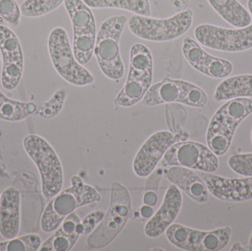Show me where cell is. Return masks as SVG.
<instances>
[{
	"mask_svg": "<svg viewBox=\"0 0 252 251\" xmlns=\"http://www.w3.org/2000/svg\"><path fill=\"white\" fill-rule=\"evenodd\" d=\"M252 113V98L240 97L226 102L215 113L207 133L208 147L217 156L226 154L238 125Z\"/></svg>",
	"mask_w": 252,
	"mask_h": 251,
	"instance_id": "6da1fadb",
	"label": "cell"
},
{
	"mask_svg": "<svg viewBox=\"0 0 252 251\" xmlns=\"http://www.w3.org/2000/svg\"><path fill=\"white\" fill-rule=\"evenodd\" d=\"M70 181L71 187L56 195L46 206L41 220V228L44 232L57 230L63 220L78 208L101 200L95 189L84 184L78 175L72 176Z\"/></svg>",
	"mask_w": 252,
	"mask_h": 251,
	"instance_id": "7a4b0ae2",
	"label": "cell"
},
{
	"mask_svg": "<svg viewBox=\"0 0 252 251\" xmlns=\"http://www.w3.org/2000/svg\"><path fill=\"white\" fill-rule=\"evenodd\" d=\"M127 22L126 16H115L103 22L99 29L94 54L99 67L107 78L121 79L125 67L121 57L120 41Z\"/></svg>",
	"mask_w": 252,
	"mask_h": 251,
	"instance_id": "3957f363",
	"label": "cell"
},
{
	"mask_svg": "<svg viewBox=\"0 0 252 251\" xmlns=\"http://www.w3.org/2000/svg\"><path fill=\"white\" fill-rule=\"evenodd\" d=\"M153 66L149 49L144 44H133L130 50L127 81L114 100L116 106L131 107L143 99L152 84Z\"/></svg>",
	"mask_w": 252,
	"mask_h": 251,
	"instance_id": "277c9868",
	"label": "cell"
},
{
	"mask_svg": "<svg viewBox=\"0 0 252 251\" xmlns=\"http://www.w3.org/2000/svg\"><path fill=\"white\" fill-rule=\"evenodd\" d=\"M22 144L27 154L38 168L44 197L51 200L63 187V169L59 156L53 147L39 136H26Z\"/></svg>",
	"mask_w": 252,
	"mask_h": 251,
	"instance_id": "5b68a950",
	"label": "cell"
},
{
	"mask_svg": "<svg viewBox=\"0 0 252 251\" xmlns=\"http://www.w3.org/2000/svg\"><path fill=\"white\" fill-rule=\"evenodd\" d=\"M131 215L130 193L118 182L112 184L110 206L103 221L87 239L90 249H100L112 243L121 234Z\"/></svg>",
	"mask_w": 252,
	"mask_h": 251,
	"instance_id": "8992f818",
	"label": "cell"
},
{
	"mask_svg": "<svg viewBox=\"0 0 252 251\" xmlns=\"http://www.w3.org/2000/svg\"><path fill=\"white\" fill-rule=\"evenodd\" d=\"M192 21L193 12L186 9L166 19L135 14L129 18L127 26L133 35L142 39L164 42L186 33L192 26Z\"/></svg>",
	"mask_w": 252,
	"mask_h": 251,
	"instance_id": "52a82bcc",
	"label": "cell"
},
{
	"mask_svg": "<svg viewBox=\"0 0 252 251\" xmlns=\"http://www.w3.org/2000/svg\"><path fill=\"white\" fill-rule=\"evenodd\" d=\"M47 44L55 69L66 82L77 86L94 82L93 74L75 59L69 37L63 28H54L49 35Z\"/></svg>",
	"mask_w": 252,
	"mask_h": 251,
	"instance_id": "ba28073f",
	"label": "cell"
},
{
	"mask_svg": "<svg viewBox=\"0 0 252 251\" xmlns=\"http://www.w3.org/2000/svg\"><path fill=\"white\" fill-rule=\"evenodd\" d=\"M172 103L201 109L207 106L208 97L202 88L193 84L182 80L165 78L151 85L142 99V105L145 107Z\"/></svg>",
	"mask_w": 252,
	"mask_h": 251,
	"instance_id": "9c48e42d",
	"label": "cell"
},
{
	"mask_svg": "<svg viewBox=\"0 0 252 251\" xmlns=\"http://www.w3.org/2000/svg\"><path fill=\"white\" fill-rule=\"evenodd\" d=\"M65 8L73 28V53L81 65L88 63L94 54L97 27L91 8L83 0H65Z\"/></svg>",
	"mask_w": 252,
	"mask_h": 251,
	"instance_id": "30bf717a",
	"label": "cell"
},
{
	"mask_svg": "<svg viewBox=\"0 0 252 251\" xmlns=\"http://www.w3.org/2000/svg\"><path fill=\"white\" fill-rule=\"evenodd\" d=\"M166 237L173 246L188 251H219L226 248L232 234L229 227L201 231L179 224H172Z\"/></svg>",
	"mask_w": 252,
	"mask_h": 251,
	"instance_id": "8fae6325",
	"label": "cell"
},
{
	"mask_svg": "<svg viewBox=\"0 0 252 251\" xmlns=\"http://www.w3.org/2000/svg\"><path fill=\"white\" fill-rule=\"evenodd\" d=\"M194 34L200 44L213 50L237 53L252 48V25L228 29L203 24L195 28Z\"/></svg>",
	"mask_w": 252,
	"mask_h": 251,
	"instance_id": "7c38bea8",
	"label": "cell"
},
{
	"mask_svg": "<svg viewBox=\"0 0 252 251\" xmlns=\"http://www.w3.org/2000/svg\"><path fill=\"white\" fill-rule=\"evenodd\" d=\"M163 164L209 173L216 172L219 167L218 156L208 147L195 141L173 144L164 154Z\"/></svg>",
	"mask_w": 252,
	"mask_h": 251,
	"instance_id": "4fadbf2b",
	"label": "cell"
},
{
	"mask_svg": "<svg viewBox=\"0 0 252 251\" xmlns=\"http://www.w3.org/2000/svg\"><path fill=\"white\" fill-rule=\"evenodd\" d=\"M0 52L2 57L1 84L4 89H16L22 79L24 56L19 38L10 28L0 25Z\"/></svg>",
	"mask_w": 252,
	"mask_h": 251,
	"instance_id": "5bb4252c",
	"label": "cell"
},
{
	"mask_svg": "<svg viewBox=\"0 0 252 251\" xmlns=\"http://www.w3.org/2000/svg\"><path fill=\"white\" fill-rule=\"evenodd\" d=\"M177 138L169 131H158L151 135L142 144L135 156L133 169L140 178L149 176Z\"/></svg>",
	"mask_w": 252,
	"mask_h": 251,
	"instance_id": "9a60e30c",
	"label": "cell"
},
{
	"mask_svg": "<svg viewBox=\"0 0 252 251\" xmlns=\"http://www.w3.org/2000/svg\"><path fill=\"white\" fill-rule=\"evenodd\" d=\"M202 176L208 191L219 200L228 202L252 200V177L227 178L209 172Z\"/></svg>",
	"mask_w": 252,
	"mask_h": 251,
	"instance_id": "2e32d148",
	"label": "cell"
},
{
	"mask_svg": "<svg viewBox=\"0 0 252 251\" xmlns=\"http://www.w3.org/2000/svg\"><path fill=\"white\" fill-rule=\"evenodd\" d=\"M182 205V195L176 186H170L162 204L157 213L147 223L144 232L150 238H157L164 234L174 222L180 212Z\"/></svg>",
	"mask_w": 252,
	"mask_h": 251,
	"instance_id": "e0dca14e",
	"label": "cell"
},
{
	"mask_svg": "<svg viewBox=\"0 0 252 251\" xmlns=\"http://www.w3.org/2000/svg\"><path fill=\"white\" fill-rule=\"evenodd\" d=\"M20 197L19 190L12 187L6 189L0 197V234L7 240L19 234Z\"/></svg>",
	"mask_w": 252,
	"mask_h": 251,
	"instance_id": "ac0fdd59",
	"label": "cell"
},
{
	"mask_svg": "<svg viewBox=\"0 0 252 251\" xmlns=\"http://www.w3.org/2000/svg\"><path fill=\"white\" fill-rule=\"evenodd\" d=\"M166 178L197 203H204L209 199L205 182L196 173L186 167H170L165 172Z\"/></svg>",
	"mask_w": 252,
	"mask_h": 251,
	"instance_id": "d6986e66",
	"label": "cell"
},
{
	"mask_svg": "<svg viewBox=\"0 0 252 251\" xmlns=\"http://www.w3.org/2000/svg\"><path fill=\"white\" fill-rule=\"evenodd\" d=\"M82 234L81 219L73 212L63 220L59 229L41 245L38 251H71Z\"/></svg>",
	"mask_w": 252,
	"mask_h": 251,
	"instance_id": "ffe728a7",
	"label": "cell"
},
{
	"mask_svg": "<svg viewBox=\"0 0 252 251\" xmlns=\"http://www.w3.org/2000/svg\"><path fill=\"white\" fill-rule=\"evenodd\" d=\"M240 97L252 98V75H241L222 81L214 94L216 101L232 100Z\"/></svg>",
	"mask_w": 252,
	"mask_h": 251,
	"instance_id": "44dd1931",
	"label": "cell"
},
{
	"mask_svg": "<svg viewBox=\"0 0 252 251\" xmlns=\"http://www.w3.org/2000/svg\"><path fill=\"white\" fill-rule=\"evenodd\" d=\"M213 9L228 23L235 28H244L251 24L250 12L238 0H208Z\"/></svg>",
	"mask_w": 252,
	"mask_h": 251,
	"instance_id": "7402d4cb",
	"label": "cell"
},
{
	"mask_svg": "<svg viewBox=\"0 0 252 251\" xmlns=\"http://www.w3.org/2000/svg\"><path fill=\"white\" fill-rule=\"evenodd\" d=\"M37 103H24L6 97L0 91V119L9 122H19L30 115L35 114Z\"/></svg>",
	"mask_w": 252,
	"mask_h": 251,
	"instance_id": "603a6c76",
	"label": "cell"
},
{
	"mask_svg": "<svg viewBox=\"0 0 252 251\" xmlns=\"http://www.w3.org/2000/svg\"><path fill=\"white\" fill-rule=\"evenodd\" d=\"M90 8H118L140 16H151L149 0H83Z\"/></svg>",
	"mask_w": 252,
	"mask_h": 251,
	"instance_id": "cb8c5ba5",
	"label": "cell"
},
{
	"mask_svg": "<svg viewBox=\"0 0 252 251\" xmlns=\"http://www.w3.org/2000/svg\"><path fill=\"white\" fill-rule=\"evenodd\" d=\"M194 69L213 78H225L231 75L233 65L226 59L214 57L207 53L202 61Z\"/></svg>",
	"mask_w": 252,
	"mask_h": 251,
	"instance_id": "d4e9b609",
	"label": "cell"
},
{
	"mask_svg": "<svg viewBox=\"0 0 252 251\" xmlns=\"http://www.w3.org/2000/svg\"><path fill=\"white\" fill-rule=\"evenodd\" d=\"M65 0H25L20 6L21 13L25 17L35 18L53 11Z\"/></svg>",
	"mask_w": 252,
	"mask_h": 251,
	"instance_id": "484cf974",
	"label": "cell"
},
{
	"mask_svg": "<svg viewBox=\"0 0 252 251\" xmlns=\"http://www.w3.org/2000/svg\"><path fill=\"white\" fill-rule=\"evenodd\" d=\"M41 246V239L38 234H26L0 242V251H37Z\"/></svg>",
	"mask_w": 252,
	"mask_h": 251,
	"instance_id": "4316f807",
	"label": "cell"
},
{
	"mask_svg": "<svg viewBox=\"0 0 252 251\" xmlns=\"http://www.w3.org/2000/svg\"><path fill=\"white\" fill-rule=\"evenodd\" d=\"M66 98L64 90H59L52 96L48 101L37 104L35 115L44 119H53L62 112Z\"/></svg>",
	"mask_w": 252,
	"mask_h": 251,
	"instance_id": "83f0119b",
	"label": "cell"
},
{
	"mask_svg": "<svg viewBox=\"0 0 252 251\" xmlns=\"http://www.w3.org/2000/svg\"><path fill=\"white\" fill-rule=\"evenodd\" d=\"M182 53L187 61L193 68L199 64L207 54L198 43L190 37H187L184 39Z\"/></svg>",
	"mask_w": 252,
	"mask_h": 251,
	"instance_id": "f1b7e54d",
	"label": "cell"
},
{
	"mask_svg": "<svg viewBox=\"0 0 252 251\" xmlns=\"http://www.w3.org/2000/svg\"><path fill=\"white\" fill-rule=\"evenodd\" d=\"M228 165L235 173L252 177V153L234 155L229 158Z\"/></svg>",
	"mask_w": 252,
	"mask_h": 251,
	"instance_id": "f546056e",
	"label": "cell"
},
{
	"mask_svg": "<svg viewBox=\"0 0 252 251\" xmlns=\"http://www.w3.org/2000/svg\"><path fill=\"white\" fill-rule=\"evenodd\" d=\"M20 7L16 0H0V16L9 25L16 27L20 23Z\"/></svg>",
	"mask_w": 252,
	"mask_h": 251,
	"instance_id": "4dcf8cb0",
	"label": "cell"
},
{
	"mask_svg": "<svg viewBox=\"0 0 252 251\" xmlns=\"http://www.w3.org/2000/svg\"><path fill=\"white\" fill-rule=\"evenodd\" d=\"M105 214L103 211H95L87 215L81 222L83 226L82 235H88L94 231L97 225L103 221Z\"/></svg>",
	"mask_w": 252,
	"mask_h": 251,
	"instance_id": "1f68e13d",
	"label": "cell"
},
{
	"mask_svg": "<svg viewBox=\"0 0 252 251\" xmlns=\"http://www.w3.org/2000/svg\"><path fill=\"white\" fill-rule=\"evenodd\" d=\"M172 9L176 13L186 10L189 0H169Z\"/></svg>",
	"mask_w": 252,
	"mask_h": 251,
	"instance_id": "d6a6232c",
	"label": "cell"
},
{
	"mask_svg": "<svg viewBox=\"0 0 252 251\" xmlns=\"http://www.w3.org/2000/svg\"><path fill=\"white\" fill-rule=\"evenodd\" d=\"M157 199H158L157 193L151 191V190H148V191H145V195H144L143 203L147 206H154L157 203Z\"/></svg>",
	"mask_w": 252,
	"mask_h": 251,
	"instance_id": "836d02e7",
	"label": "cell"
},
{
	"mask_svg": "<svg viewBox=\"0 0 252 251\" xmlns=\"http://www.w3.org/2000/svg\"><path fill=\"white\" fill-rule=\"evenodd\" d=\"M139 213H140V215H142V217H143L144 218H151L153 214H154V210H153L151 206L145 205V206L141 207Z\"/></svg>",
	"mask_w": 252,
	"mask_h": 251,
	"instance_id": "e575fe53",
	"label": "cell"
},
{
	"mask_svg": "<svg viewBox=\"0 0 252 251\" xmlns=\"http://www.w3.org/2000/svg\"><path fill=\"white\" fill-rule=\"evenodd\" d=\"M230 251H246V247H243L240 243H236L232 246V249H230Z\"/></svg>",
	"mask_w": 252,
	"mask_h": 251,
	"instance_id": "d590c367",
	"label": "cell"
},
{
	"mask_svg": "<svg viewBox=\"0 0 252 251\" xmlns=\"http://www.w3.org/2000/svg\"><path fill=\"white\" fill-rule=\"evenodd\" d=\"M246 251H252V234L250 237V244L247 247H246Z\"/></svg>",
	"mask_w": 252,
	"mask_h": 251,
	"instance_id": "8d00e7d4",
	"label": "cell"
},
{
	"mask_svg": "<svg viewBox=\"0 0 252 251\" xmlns=\"http://www.w3.org/2000/svg\"><path fill=\"white\" fill-rule=\"evenodd\" d=\"M248 8L250 13L252 15V0H248Z\"/></svg>",
	"mask_w": 252,
	"mask_h": 251,
	"instance_id": "74e56055",
	"label": "cell"
},
{
	"mask_svg": "<svg viewBox=\"0 0 252 251\" xmlns=\"http://www.w3.org/2000/svg\"></svg>",
	"mask_w": 252,
	"mask_h": 251,
	"instance_id": "f35d334b",
	"label": "cell"
},
{
	"mask_svg": "<svg viewBox=\"0 0 252 251\" xmlns=\"http://www.w3.org/2000/svg\"><path fill=\"white\" fill-rule=\"evenodd\" d=\"M0 65H1V60H0Z\"/></svg>",
	"mask_w": 252,
	"mask_h": 251,
	"instance_id": "ab89813d",
	"label": "cell"
},
{
	"mask_svg": "<svg viewBox=\"0 0 252 251\" xmlns=\"http://www.w3.org/2000/svg\"><path fill=\"white\" fill-rule=\"evenodd\" d=\"M0 197H1V194H0Z\"/></svg>",
	"mask_w": 252,
	"mask_h": 251,
	"instance_id": "60d3db41",
	"label": "cell"
}]
</instances>
